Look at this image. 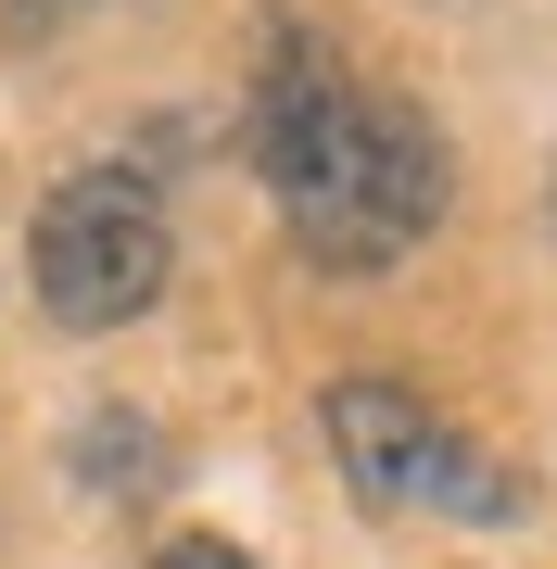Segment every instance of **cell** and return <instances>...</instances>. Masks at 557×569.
<instances>
[{
	"instance_id": "cell-1",
	"label": "cell",
	"mask_w": 557,
	"mask_h": 569,
	"mask_svg": "<svg viewBox=\"0 0 557 569\" xmlns=\"http://www.w3.org/2000/svg\"><path fill=\"white\" fill-rule=\"evenodd\" d=\"M279 216L291 241L317 266H342V279H368V266L418 253L444 216V140L418 102H392V89H342V114L317 127V152L279 178Z\"/></svg>"
},
{
	"instance_id": "cell-2",
	"label": "cell",
	"mask_w": 557,
	"mask_h": 569,
	"mask_svg": "<svg viewBox=\"0 0 557 569\" xmlns=\"http://www.w3.org/2000/svg\"><path fill=\"white\" fill-rule=\"evenodd\" d=\"M26 266H39V305L63 329H127L166 291V203H152V178H127V164H89V178H63L39 203V241H26Z\"/></svg>"
},
{
	"instance_id": "cell-3",
	"label": "cell",
	"mask_w": 557,
	"mask_h": 569,
	"mask_svg": "<svg viewBox=\"0 0 557 569\" xmlns=\"http://www.w3.org/2000/svg\"><path fill=\"white\" fill-rule=\"evenodd\" d=\"M330 456H342V481L368 493V507H469V519H519V481H507V468H481L406 380H330Z\"/></svg>"
},
{
	"instance_id": "cell-4",
	"label": "cell",
	"mask_w": 557,
	"mask_h": 569,
	"mask_svg": "<svg viewBox=\"0 0 557 569\" xmlns=\"http://www.w3.org/2000/svg\"><path fill=\"white\" fill-rule=\"evenodd\" d=\"M77 481L89 493H166V430L127 418V406H102V418L77 430Z\"/></svg>"
},
{
	"instance_id": "cell-5",
	"label": "cell",
	"mask_w": 557,
	"mask_h": 569,
	"mask_svg": "<svg viewBox=\"0 0 557 569\" xmlns=\"http://www.w3.org/2000/svg\"><path fill=\"white\" fill-rule=\"evenodd\" d=\"M152 569H253L241 545H228V531H178V545L166 557H152Z\"/></svg>"
}]
</instances>
